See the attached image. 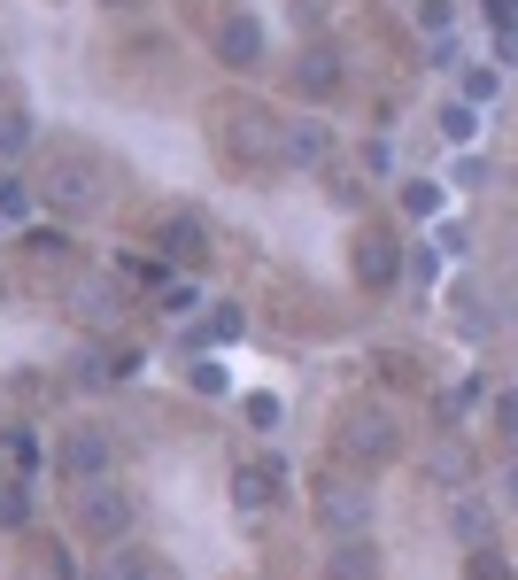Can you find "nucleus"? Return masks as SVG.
Wrapping results in <instances>:
<instances>
[{"label":"nucleus","mask_w":518,"mask_h":580,"mask_svg":"<svg viewBox=\"0 0 518 580\" xmlns=\"http://www.w3.org/2000/svg\"><path fill=\"white\" fill-rule=\"evenodd\" d=\"M78 534L86 542H116V534H132V495L116 488V480H93L78 495Z\"/></svg>","instance_id":"nucleus-1"},{"label":"nucleus","mask_w":518,"mask_h":580,"mask_svg":"<svg viewBox=\"0 0 518 580\" xmlns=\"http://www.w3.org/2000/svg\"><path fill=\"white\" fill-rule=\"evenodd\" d=\"M147 248H163V263H202L209 256V225L194 217V209H171V217H155Z\"/></svg>","instance_id":"nucleus-2"},{"label":"nucleus","mask_w":518,"mask_h":580,"mask_svg":"<svg viewBox=\"0 0 518 580\" xmlns=\"http://www.w3.org/2000/svg\"><path fill=\"white\" fill-rule=\"evenodd\" d=\"M109 457H116V449H109V434H93V426H86V434H70V441H62V472H70L78 488L109 480Z\"/></svg>","instance_id":"nucleus-3"},{"label":"nucleus","mask_w":518,"mask_h":580,"mask_svg":"<svg viewBox=\"0 0 518 580\" xmlns=\"http://www.w3.org/2000/svg\"><path fill=\"white\" fill-rule=\"evenodd\" d=\"M217 62H225V70H256L263 62V24L256 16H225V24H217Z\"/></svg>","instance_id":"nucleus-4"},{"label":"nucleus","mask_w":518,"mask_h":580,"mask_svg":"<svg viewBox=\"0 0 518 580\" xmlns=\"http://www.w3.org/2000/svg\"><path fill=\"white\" fill-rule=\"evenodd\" d=\"M279 480H287V472H279V457H271V464H240V472H232V495H240V511H263V503L279 495Z\"/></svg>","instance_id":"nucleus-5"},{"label":"nucleus","mask_w":518,"mask_h":580,"mask_svg":"<svg viewBox=\"0 0 518 580\" xmlns=\"http://www.w3.org/2000/svg\"><path fill=\"white\" fill-rule=\"evenodd\" d=\"M325 526L356 534V526H364V495H356V488H333V480H325Z\"/></svg>","instance_id":"nucleus-6"},{"label":"nucleus","mask_w":518,"mask_h":580,"mask_svg":"<svg viewBox=\"0 0 518 580\" xmlns=\"http://www.w3.org/2000/svg\"><path fill=\"white\" fill-rule=\"evenodd\" d=\"M325 580H372V550H364V542H356V534H348L341 550L325 557Z\"/></svg>","instance_id":"nucleus-7"},{"label":"nucleus","mask_w":518,"mask_h":580,"mask_svg":"<svg viewBox=\"0 0 518 580\" xmlns=\"http://www.w3.org/2000/svg\"><path fill=\"white\" fill-rule=\"evenodd\" d=\"M472 132H480V116H472V101H449V109H441V140H449V147H464Z\"/></svg>","instance_id":"nucleus-8"},{"label":"nucleus","mask_w":518,"mask_h":580,"mask_svg":"<svg viewBox=\"0 0 518 580\" xmlns=\"http://www.w3.org/2000/svg\"><path fill=\"white\" fill-rule=\"evenodd\" d=\"M356 271H364L372 287H387V279H395V263H387V248H379V240H364V256H356Z\"/></svg>","instance_id":"nucleus-9"},{"label":"nucleus","mask_w":518,"mask_h":580,"mask_svg":"<svg viewBox=\"0 0 518 580\" xmlns=\"http://www.w3.org/2000/svg\"><path fill=\"white\" fill-rule=\"evenodd\" d=\"M287 155H294V163H317V155H325V132H317V124H294Z\"/></svg>","instance_id":"nucleus-10"},{"label":"nucleus","mask_w":518,"mask_h":580,"mask_svg":"<svg viewBox=\"0 0 518 580\" xmlns=\"http://www.w3.org/2000/svg\"><path fill=\"white\" fill-rule=\"evenodd\" d=\"M8 464L31 472V464H39V434H8Z\"/></svg>","instance_id":"nucleus-11"},{"label":"nucleus","mask_w":518,"mask_h":580,"mask_svg":"<svg viewBox=\"0 0 518 580\" xmlns=\"http://www.w3.org/2000/svg\"><path fill=\"white\" fill-rule=\"evenodd\" d=\"M24 140H31V124H24V116H8V124H0V155H16Z\"/></svg>","instance_id":"nucleus-12"},{"label":"nucleus","mask_w":518,"mask_h":580,"mask_svg":"<svg viewBox=\"0 0 518 580\" xmlns=\"http://www.w3.org/2000/svg\"><path fill=\"white\" fill-rule=\"evenodd\" d=\"M418 24H426V31H449V0H418Z\"/></svg>","instance_id":"nucleus-13"},{"label":"nucleus","mask_w":518,"mask_h":580,"mask_svg":"<svg viewBox=\"0 0 518 580\" xmlns=\"http://www.w3.org/2000/svg\"><path fill=\"white\" fill-rule=\"evenodd\" d=\"M0 209L8 217H31V186H0Z\"/></svg>","instance_id":"nucleus-14"},{"label":"nucleus","mask_w":518,"mask_h":580,"mask_svg":"<svg viewBox=\"0 0 518 580\" xmlns=\"http://www.w3.org/2000/svg\"><path fill=\"white\" fill-rule=\"evenodd\" d=\"M248 418L256 426H279V395H248Z\"/></svg>","instance_id":"nucleus-15"},{"label":"nucleus","mask_w":518,"mask_h":580,"mask_svg":"<svg viewBox=\"0 0 518 580\" xmlns=\"http://www.w3.org/2000/svg\"><path fill=\"white\" fill-rule=\"evenodd\" d=\"M472 580H511V573H503V565H495V557L480 550V557H472Z\"/></svg>","instance_id":"nucleus-16"},{"label":"nucleus","mask_w":518,"mask_h":580,"mask_svg":"<svg viewBox=\"0 0 518 580\" xmlns=\"http://www.w3.org/2000/svg\"><path fill=\"white\" fill-rule=\"evenodd\" d=\"M495 418H503V426L518 434V395H503V403H495Z\"/></svg>","instance_id":"nucleus-17"},{"label":"nucleus","mask_w":518,"mask_h":580,"mask_svg":"<svg viewBox=\"0 0 518 580\" xmlns=\"http://www.w3.org/2000/svg\"><path fill=\"white\" fill-rule=\"evenodd\" d=\"M511 495H518V472H511Z\"/></svg>","instance_id":"nucleus-18"},{"label":"nucleus","mask_w":518,"mask_h":580,"mask_svg":"<svg viewBox=\"0 0 518 580\" xmlns=\"http://www.w3.org/2000/svg\"><path fill=\"white\" fill-rule=\"evenodd\" d=\"M109 8H124V0H109Z\"/></svg>","instance_id":"nucleus-19"}]
</instances>
